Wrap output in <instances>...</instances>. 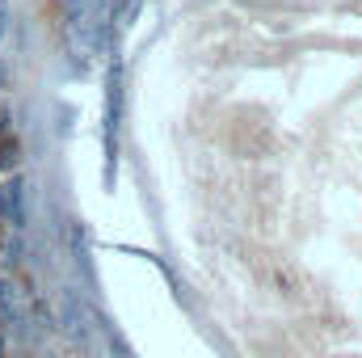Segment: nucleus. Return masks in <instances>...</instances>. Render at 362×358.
I'll use <instances>...</instances> for the list:
<instances>
[{"label": "nucleus", "instance_id": "nucleus-1", "mask_svg": "<svg viewBox=\"0 0 362 358\" xmlns=\"http://www.w3.org/2000/svg\"><path fill=\"white\" fill-rule=\"evenodd\" d=\"M30 325H34V312H30L21 287L8 282V278H0V333L25 342V337H30Z\"/></svg>", "mask_w": 362, "mask_h": 358}, {"label": "nucleus", "instance_id": "nucleus-2", "mask_svg": "<svg viewBox=\"0 0 362 358\" xmlns=\"http://www.w3.org/2000/svg\"><path fill=\"white\" fill-rule=\"evenodd\" d=\"M118 114H122V76H118V64H114V68H110V93H105V148H110V165H114Z\"/></svg>", "mask_w": 362, "mask_h": 358}, {"label": "nucleus", "instance_id": "nucleus-3", "mask_svg": "<svg viewBox=\"0 0 362 358\" xmlns=\"http://www.w3.org/2000/svg\"><path fill=\"white\" fill-rule=\"evenodd\" d=\"M81 321H85L81 299H76L72 291H64V329H68V337H72V342H81V337H85V325H81Z\"/></svg>", "mask_w": 362, "mask_h": 358}, {"label": "nucleus", "instance_id": "nucleus-4", "mask_svg": "<svg viewBox=\"0 0 362 358\" xmlns=\"http://www.w3.org/2000/svg\"><path fill=\"white\" fill-rule=\"evenodd\" d=\"M0 207H4V215L13 219V228H21V224H25V211H21V185H17V181H13V185H4Z\"/></svg>", "mask_w": 362, "mask_h": 358}, {"label": "nucleus", "instance_id": "nucleus-5", "mask_svg": "<svg viewBox=\"0 0 362 358\" xmlns=\"http://www.w3.org/2000/svg\"><path fill=\"white\" fill-rule=\"evenodd\" d=\"M13 165H17V139H13V135H8V127H4V131H0V169L8 173Z\"/></svg>", "mask_w": 362, "mask_h": 358}, {"label": "nucleus", "instance_id": "nucleus-6", "mask_svg": "<svg viewBox=\"0 0 362 358\" xmlns=\"http://www.w3.org/2000/svg\"><path fill=\"white\" fill-rule=\"evenodd\" d=\"M101 354H105V358H135L122 342H118V337H114V333H101Z\"/></svg>", "mask_w": 362, "mask_h": 358}, {"label": "nucleus", "instance_id": "nucleus-7", "mask_svg": "<svg viewBox=\"0 0 362 358\" xmlns=\"http://www.w3.org/2000/svg\"><path fill=\"white\" fill-rule=\"evenodd\" d=\"M0 59H13V21L0 13Z\"/></svg>", "mask_w": 362, "mask_h": 358}, {"label": "nucleus", "instance_id": "nucleus-8", "mask_svg": "<svg viewBox=\"0 0 362 358\" xmlns=\"http://www.w3.org/2000/svg\"><path fill=\"white\" fill-rule=\"evenodd\" d=\"M8 81H13V72H8V59H0V89H8Z\"/></svg>", "mask_w": 362, "mask_h": 358}]
</instances>
